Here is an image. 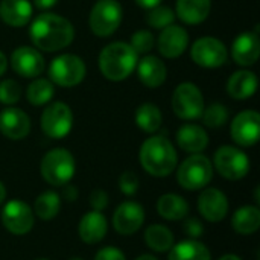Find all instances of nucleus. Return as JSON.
I'll return each mask as SVG.
<instances>
[{"mask_svg": "<svg viewBox=\"0 0 260 260\" xmlns=\"http://www.w3.org/2000/svg\"><path fill=\"white\" fill-rule=\"evenodd\" d=\"M29 35L37 49L44 52H58L72 44L75 29L67 18L58 14L43 12L32 21Z\"/></svg>", "mask_w": 260, "mask_h": 260, "instance_id": "nucleus-1", "label": "nucleus"}, {"mask_svg": "<svg viewBox=\"0 0 260 260\" xmlns=\"http://www.w3.org/2000/svg\"><path fill=\"white\" fill-rule=\"evenodd\" d=\"M140 163L148 174L161 178L175 171L178 157L171 140L163 136H152L140 148Z\"/></svg>", "mask_w": 260, "mask_h": 260, "instance_id": "nucleus-2", "label": "nucleus"}, {"mask_svg": "<svg viewBox=\"0 0 260 260\" xmlns=\"http://www.w3.org/2000/svg\"><path fill=\"white\" fill-rule=\"evenodd\" d=\"M99 70L110 81L126 79L137 66V53L134 49L123 43L114 41L102 49L99 53Z\"/></svg>", "mask_w": 260, "mask_h": 260, "instance_id": "nucleus-3", "label": "nucleus"}, {"mask_svg": "<svg viewBox=\"0 0 260 260\" xmlns=\"http://www.w3.org/2000/svg\"><path fill=\"white\" fill-rule=\"evenodd\" d=\"M40 171L43 178L50 184L56 187H62L69 184L75 175L76 165L73 155L62 148H56L49 151L40 165Z\"/></svg>", "mask_w": 260, "mask_h": 260, "instance_id": "nucleus-4", "label": "nucleus"}, {"mask_svg": "<svg viewBox=\"0 0 260 260\" xmlns=\"http://www.w3.org/2000/svg\"><path fill=\"white\" fill-rule=\"evenodd\" d=\"M213 178V168L210 160L203 154H192L177 171V180L186 190H200L206 187Z\"/></svg>", "mask_w": 260, "mask_h": 260, "instance_id": "nucleus-5", "label": "nucleus"}, {"mask_svg": "<svg viewBox=\"0 0 260 260\" xmlns=\"http://www.w3.org/2000/svg\"><path fill=\"white\" fill-rule=\"evenodd\" d=\"M122 18L123 12L117 0H98L90 12L88 24L96 37L105 38L119 29Z\"/></svg>", "mask_w": 260, "mask_h": 260, "instance_id": "nucleus-6", "label": "nucleus"}, {"mask_svg": "<svg viewBox=\"0 0 260 260\" xmlns=\"http://www.w3.org/2000/svg\"><path fill=\"white\" fill-rule=\"evenodd\" d=\"M85 64L82 58L64 53L56 56L49 66V78L53 84L59 87H75L85 78Z\"/></svg>", "mask_w": 260, "mask_h": 260, "instance_id": "nucleus-7", "label": "nucleus"}, {"mask_svg": "<svg viewBox=\"0 0 260 260\" xmlns=\"http://www.w3.org/2000/svg\"><path fill=\"white\" fill-rule=\"evenodd\" d=\"M172 110L180 119H200L204 111V98L201 90L193 82L180 84L172 96Z\"/></svg>", "mask_w": 260, "mask_h": 260, "instance_id": "nucleus-8", "label": "nucleus"}, {"mask_svg": "<svg viewBox=\"0 0 260 260\" xmlns=\"http://www.w3.org/2000/svg\"><path fill=\"white\" fill-rule=\"evenodd\" d=\"M40 125L43 133L50 139H64L73 126V113L64 102L47 105L41 114Z\"/></svg>", "mask_w": 260, "mask_h": 260, "instance_id": "nucleus-9", "label": "nucleus"}, {"mask_svg": "<svg viewBox=\"0 0 260 260\" xmlns=\"http://www.w3.org/2000/svg\"><path fill=\"white\" fill-rule=\"evenodd\" d=\"M215 166L224 178L236 181L250 172V158L244 151L225 145L215 152Z\"/></svg>", "mask_w": 260, "mask_h": 260, "instance_id": "nucleus-10", "label": "nucleus"}, {"mask_svg": "<svg viewBox=\"0 0 260 260\" xmlns=\"http://www.w3.org/2000/svg\"><path fill=\"white\" fill-rule=\"evenodd\" d=\"M190 56L195 64L204 69H218L227 62L229 52L221 40L215 37H203L193 43Z\"/></svg>", "mask_w": 260, "mask_h": 260, "instance_id": "nucleus-11", "label": "nucleus"}, {"mask_svg": "<svg viewBox=\"0 0 260 260\" xmlns=\"http://www.w3.org/2000/svg\"><path fill=\"white\" fill-rule=\"evenodd\" d=\"M2 224L12 235H26L34 227V213L21 200H11L2 210Z\"/></svg>", "mask_w": 260, "mask_h": 260, "instance_id": "nucleus-12", "label": "nucleus"}, {"mask_svg": "<svg viewBox=\"0 0 260 260\" xmlns=\"http://www.w3.org/2000/svg\"><path fill=\"white\" fill-rule=\"evenodd\" d=\"M232 139L239 146H254L259 142L260 116L257 111L247 110L239 113L232 122Z\"/></svg>", "mask_w": 260, "mask_h": 260, "instance_id": "nucleus-13", "label": "nucleus"}, {"mask_svg": "<svg viewBox=\"0 0 260 260\" xmlns=\"http://www.w3.org/2000/svg\"><path fill=\"white\" fill-rule=\"evenodd\" d=\"M145 221V210L136 201L122 203L113 216V227L119 235L128 236L139 232Z\"/></svg>", "mask_w": 260, "mask_h": 260, "instance_id": "nucleus-14", "label": "nucleus"}, {"mask_svg": "<svg viewBox=\"0 0 260 260\" xmlns=\"http://www.w3.org/2000/svg\"><path fill=\"white\" fill-rule=\"evenodd\" d=\"M11 66L23 78H38L44 70V58L37 49L20 46L11 55Z\"/></svg>", "mask_w": 260, "mask_h": 260, "instance_id": "nucleus-15", "label": "nucleus"}, {"mask_svg": "<svg viewBox=\"0 0 260 260\" xmlns=\"http://www.w3.org/2000/svg\"><path fill=\"white\" fill-rule=\"evenodd\" d=\"M187 44H189V34L184 27L178 24H171L161 29L157 40L158 52L169 59L183 55L184 50L187 49Z\"/></svg>", "mask_w": 260, "mask_h": 260, "instance_id": "nucleus-16", "label": "nucleus"}, {"mask_svg": "<svg viewBox=\"0 0 260 260\" xmlns=\"http://www.w3.org/2000/svg\"><path fill=\"white\" fill-rule=\"evenodd\" d=\"M198 210L209 222H219L229 213V200L219 189H204L198 198Z\"/></svg>", "mask_w": 260, "mask_h": 260, "instance_id": "nucleus-17", "label": "nucleus"}, {"mask_svg": "<svg viewBox=\"0 0 260 260\" xmlns=\"http://www.w3.org/2000/svg\"><path fill=\"white\" fill-rule=\"evenodd\" d=\"M30 131V119L20 108H5L0 113V133L11 140H21Z\"/></svg>", "mask_w": 260, "mask_h": 260, "instance_id": "nucleus-18", "label": "nucleus"}, {"mask_svg": "<svg viewBox=\"0 0 260 260\" xmlns=\"http://www.w3.org/2000/svg\"><path fill=\"white\" fill-rule=\"evenodd\" d=\"M259 55L260 41L256 32H242L232 44V56L242 67L253 66L259 59Z\"/></svg>", "mask_w": 260, "mask_h": 260, "instance_id": "nucleus-19", "label": "nucleus"}, {"mask_svg": "<svg viewBox=\"0 0 260 260\" xmlns=\"http://www.w3.org/2000/svg\"><path fill=\"white\" fill-rule=\"evenodd\" d=\"M137 75L140 82L148 87V88H157L160 85H163V82L166 81V66L165 62L154 55H146L143 56L140 61H137Z\"/></svg>", "mask_w": 260, "mask_h": 260, "instance_id": "nucleus-20", "label": "nucleus"}, {"mask_svg": "<svg viewBox=\"0 0 260 260\" xmlns=\"http://www.w3.org/2000/svg\"><path fill=\"white\" fill-rule=\"evenodd\" d=\"M107 229L108 225L105 216L98 210H91L82 216L78 225V233L85 244H98L105 238Z\"/></svg>", "mask_w": 260, "mask_h": 260, "instance_id": "nucleus-21", "label": "nucleus"}, {"mask_svg": "<svg viewBox=\"0 0 260 260\" xmlns=\"http://www.w3.org/2000/svg\"><path fill=\"white\" fill-rule=\"evenodd\" d=\"M177 143L178 146L192 154L203 152L209 145V136L204 128L195 123H186L183 125L177 133Z\"/></svg>", "mask_w": 260, "mask_h": 260, "instance_id": "nucleus-22", "label": "nucleus"}, {"mask_svg": "<svg viewBox=\"0 0 260 260\" xmlns=\"http://www.w3.org/2000/svg\"><path fill=\"white\" fill-rule=\"evenodd\" d=\"M32 17V5L27 0H2L0 18L11 27H21Z\"/></svg>", "mask_w": 260, "mask_h": 260, "instance_id": "nucleus-23", "label": "nucleus"}, {"mask_svg": "<svg viewBox=\"0 0 260 260\" xmlns=\"http://www.w3.org/2000/svg\"><path fill=\"white\" fill-rule=\"evenodd\" d=\"M256 90H257V76L250 70L235 72L227 82V91L236 101L250 99L256 93Z\"/></svg>", "mask_w": 260, "mask_h": 260, "instance_id": "nucleus-24", "label": "nucleus"}, {"mask_svg": "<svg viewBox=\"0 0 260 260\" xmlns=\"http://www.w3.org/2000/svg\"><path fill=\"white\" fill-rule=\"evenodd\" d=\"M210 0H177V15L186 24H200L210 14Z\"/></svg>", "mask_w": 260, "mask_h": 260, "instance_id": "nucleus-25", "label": "nucleus"}, {"mask_svg": "<svg viewBox=\"0 0 260 260\" xmlns=\"http://www.w3.org/2000/svg\"><path fill=\"white\" fill-rule=\"evenodd\" d=\"M157 212L161 218L168 221H180L187 216L189 204L183 197L177 193H166L158 198Z\"/></svg>", "mask_w": 260, "mask_h": 260, "instance_id": "nucleus-26", "label": "nucleus"}, {"mask_svg": "<svg viewBox=\"0 0 260 260\" xmlns=\"http://www.w3.org/2000/svg\"><path fill=\"white\" fill-rule=\"evenodd\" d=\"M169 260H212V256L203 242L197 239H187L171 248Z\"/></svg>", "mask_w": 260, "mask_h": 260, "instance_id": "nucleus-27", "label": "nucleus"}, {"mask_svg": "<svg viewBox=\"0 0 260 260\" xmlns=\"http://www.w3.org/2000/svg\"><path fill=\"white\" fill-rule=\"evenodd\" d=\"M233 230L239 235H253L260 229V210L253 206L238 209L232 218Z\"/></svg>", "mask_w": 260, "mask_h": 260, "instance_id": "nucleus-28", "label": "nucleus"}, {"mask_svg": "<svg viewBox=\"0 0 260 260\" xmlns=\"http://www.w3.org/2000/svg\"><path fill=\"white\" fill-rule=\"evenodd\" d=\"M145 241H146V245L157 253L169 251L174 247L172 232L161 224L149 225L145 232Z\"/></svg>", "mask_w": 260, "mask_h": 260, "instance_id": "nucleus-29", "label": "nucleus"}, {"mask_svg": "<svg viewBox=\"0 0 260 260\" xmlns=\"http://www.w3.org/2000/svg\"><path fill=\"white\" fill-rule=\"evenodd\" d=\"M161 122H163L161 111L154 104H143L136 110V125L148 134L158 131Z\"/></svg>", "mask_w": 260, "mask_h": 260, "instance_id": "nucleus-30", "label": "nucleus"}, {"mask_svg": "<svg viewBox=\"0 0 260 260\" xmlns=\"http://www.w3.org/2000/svg\"><path fill=\"white\" fill-rule=\"evenodd\" d=\"M53 94H55L53 82L49 79H44V78H37L35 81H32L29 84V87L26 90L27 102L35 105V107H40V105L50 102Z\"/></svg>", "mask_w": 260, "mask_h": 260, "instance_id": "nucleus-31", "label": "nucleus"}, {"mask_svg": "<svg viewBox=\"0 0 260 260\" xmlns=\"http://www.w3.org/2000/svg\"><path fill=\"white\" fill-rule=\"evenodd\" d=\"M35 213L40 219H44V221H50L53 219L58 213H59V209H61V198L56 192L53 190H47V192H43L41 195L37 197L35 200Z\"/></svg>", "mask_w": 260, "mask_h": 260, "instance_id": "nucleus-32", "label": "nucleus"}, {"mask_svg": "<svg viewBox=\"0 0 260 260\" xmlns=\"http://www.w3.org/2000/svg\"><path fill=\"white\" fill-rule=\"evenodd\" d=\"M204 125L209 128H221L227 123L229 120V110L227 107L221 105V104H212L207 108L204 107V111L201 114Z\"/></svg>", "mask_w": 260, "mask_h": 260, "instance_id": "nucleus-33", "label": "nucleus"}, {"mask_svg": "<svg viewBox=\"0 0 260 260\" xmlns=\"http://www.w3.org/2000/svg\"><path fill=\"white\" fill-rule=\"evenodd\" d=\"M174 20H175V12L169 6H161V5L149 9V12L146 15L148 24L155 29H165V27L171 26L174 23Z\"/></svg>", "mask_w": 260, "mask_h": 260, "instance_id": "nucleus-34", "label": "nucleus"}, {"mask_svg": "<svg viewBox=\"0 0 260 260\" xmlns=\"http://www.w3.org/2000/svg\"><path fill=\"white\" fill-rule=\"evenodd\" d=\"M21 98V87L14 79H5L0 82V104L14 105Z\"/></svg>", "mask_w": 260, "mask_h": 260, "instance_id": "nucleus-35", "label": "nucleus"}, {"mask_svg": "<svg viewBox=\"0 0 260 260\" xmlns=\"http://www.w3.org/2000/svg\"><path fill=\"white\" fill-rule=\"evenodd\" d=\"M155 44V40H154V35L149 32V30H137L133 34L131 37V43L129 46L134 49V52L139 55V53H148Z\"/></svg>", "mask_w": 260, "mask_h": 260, "instance_id": "nucleus-36", "label": "nucleus"}, {"mask_svg": "<svg viewBox=\"0 0 260 260\" xmlns=\"http://www.w3.org/2000/svg\"><path fill=\"white\" fill-rule=\"evenodd\" d=\"M139 178L134 172L131 171H126L120 175L119 178V187H120V192L126 197H134L139 190Z\"/></svg>", "mask_w": 260, "mask_h": 260, "instance_id": "nucleus-37", "label": "nucleus"}, {"mask_svg": "<svg viewBox=\"0 0 260 260\" xmlns=\"http://www.w3.org/2000/svg\"><path fill=\"white\" fill-rule=\"evenodd\" d=\"M90 206L93 207V210L102 212L108 206V195H107V192L102 190V189H94L90 193Z\"/></svg>", "mask_w": 260, "mask_h": 260, "instance_id": "nucleus-38", "label": "nucleus"}, {"mask_svg": "<svg viewBox=\"0 0 260 260\" xmlns=\"http://www.w3.org/2000/svg\"><path fill=\"white\" fill-rule=\"evenodd\" d=\"M183 229H184V233L187 236H190L192 239H197V238H200L204 233V227H203V224L197 218H189L184 222Z\"/></svg>", "mask_w": 260, "mask_h": 260, "instance_id": "nucleus-39", "label": "nucleus"}, {"mask_svg": "<svg viewBox=\"0 0 260 260\" xmlns=\"http://www.w3.org/2000/svg\"><path fill=\"white\" fill-rule=\"evenodd\" d=\"M94 260H126L123 253L116 247H105L98 251Z\"/></svg>", "mask_w": 260, "mask_h": 260, "instance_id": "nucleus-40", "label": "nucleus"}, {"mask_svg": "<svg viewBox=\"0 0 260 260\" xmlns=\"http://www.w3.org/2000/svg\"><path fill=\"white\" fill-rule=\"evenodd\" d=\"M161 2H163V0H136V3H137L140 8H143V9H152V8H155V6L161 5Z\"/></svg>", "mask_w": 260, "mask_h": 260, "instance_id": "nucleus-41", "label": "nucleus"}, {"mask_svg": "<svg viewBox=\"0 0 260 260\" xmlns=\"http://www.w3.org/2000/svg\"><path fill=\"white\" fill-rule=\"evenodd\" d=\"M34 3L38 9H50L58 3V0H34Z\"/></svg>", "mask_w": 260, "mask_h": 260, "instance_id": "nucleus-42", "label": "nucleus"}, {"mask_svg": "<svg viewBox=\"0 0 260 260\" xmlns=\"http://www.w3.org/2000/svg\"><path fill=\"white\" fill-rule=\"evenodd\" d=\"M64 197H66V200H69V201H73V200L78 197V190H76L75 187H72V186H67V184H66V189H64Z\"/></svg>", "mask_w": 260, "mask_h": 260, "instance_id": "nucleus-43", "label": "nucleus"}, {"mask_svg": "<svg viewBox=\"0 0 260 260\" xmlns=\"http://www.w3.org/2000/svg\"><path fill=\"white\" fill-rule=\"evenodd\" d=\"M6 67H8V59H6V55L0 50V76L6 72Z\"/></svg>", "mask_w": 260, "mask_h": 260, "instance_id": "nucleus-44", "label": "nucleus"}, {"mask_svg": "<svg viewBox=\"0 0 260 260\" xmlns=\"http://www.w3.org/2000/svg\"><path fill=\"white\" fill-rule=\"evenodd\" d=\"M5 198H6V189H5V184L0 181V204L5 201Z\"/></svg>", "mask_w": 260, "mask_h": 260, "instance_id": "nucleus-45", "label": "nucleus"}, {"mask_svg": "<svg viewBox=\"0 0 260 260\" xmlns=\"http://www.w3.org/2000/svg\"><path fill=\"white\" fill-rule=\"evenodd\" d=\"M219 260H242L239 256H235V254H225L222 257H219Z\"/></svg>", "mask_w": 260, "mask_h": 260, "instance_id": "nucleus-46", "label": "nucleus"}, {"mask_svg": "<svg viewBox=\"0 0 260 260\" xmlns=\"http://www.w3.org/2000/svg\"><path fill=\"white\" fill-rule=\"evenodd\" d=\"M136 260H158L157 257H154V256H151V254H142V256H139Z\"/></svg>", "mask_w": 260, "mask_h": 260, "instance_id": "nucleus-47", "label": "nucleus"}, {"mask_svg": "<svg viewBox=\"0 0 260 260\" xmlns=\"http://www.w3.org/2000/svg\"><path fill=\"white\" fill-rule=\"evenodd\" d=\"M69 260H82V259H81V257H70Z\"/></svg>", "mask_w": 260, "mask_h": 260, "instance_id": "nucleus-48", "label": "nucleus"}, {"mask_svg": "<svg viewBox=\"0 0 260 260\" xmlns=\"http://www.w3.org/2000/svg\"><path fill=\"white\" fill-rule=\"evenodd\" d=\"M37 260H47V259H37Z\"/></svg>", "mask_w": 260, "mask_h": 260, "instance_id": "nucleus-49", "label": "nucleus"}]
</instances>
